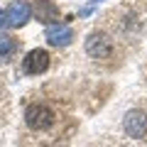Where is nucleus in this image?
I'll use <instances>...</instances> for the list:
<instances>
[{"label": "nucleus", "instance_id": "nucleus-1", "mask_svg": "<svg viewBox=\"0 0 147 147\" xmlns=\"http://www.w3.org/2000/svg\"><path fill=\"white\" fill-rule=\"evenodd\" d=\"M54 110L44 103H30L25 110V123L32 130H49L54 125Z\"/></svg>", "mask_w": 147, "mask_h": 147}, {"label": "nucleus", "instance_id": "nucleus-5", "mask_svg": "<svg viewBox=\"0 0 147 147\" xmlns=\"http://www.w3.org/2000/svg\"><path fill=\"white\" fill-rule=\"evenodd\" d=\"M123 127L130 137H145L147 135V113L142 110H130L123 120Z\"/></svg>", "mask_w": 147, "mask_h": 147}, {"label": "nucleus", "instance_id": "nucleus-2", "mask_svg": "<svg viewBox=\"0 0 147 147\" xmlns=\"http://www.w3.org/2000/svg\"><path fill=\"white\" fill-rule=\"evenodd\" d=\"M47 69H49V52L47 49H32L22 59V71L30 74V76H39Z\"/></svg>", "mask_w": 147, "mask_h": 147}, {"label": "nucleus", "instance_id": "nucleus-6", "mask_svg": "<svg viewBox=\"0 0 147 147\" xmlns=\"http://www.w3.org/2000/svg\"><path fill=\"white\" fill-rule=\"evenodd\" d=\"M44 37H47V42L52 47H66L74 39V30L69 25H49L47 32H44Z\"/></svg>", "mask_w": 147, "mask_h": 147}, {"label": "nucleus", "instance_id": "nucleus-8", "mask_svg": "<svg viewBox=\"0 0 147 147\" xmlns=\"http://www.w3.org/2000/svg\"><path fill=\"white\" fill-rule=\"evenodd\" d=\"M15 47H17V44H15V39H12V37L0 34V59H3V61H5V59L15 52Z\"/></svg>", "mask_w": 147, "mask_h": 147}, {"label": "nucleus", "instance_id": "nucleus-9", "mask_svg": "<svg viewBox=\"0 0 147 147\" xmlns=\"http://www.w3.org/2000/svg\"><path fill=\"white\" fill-rule=\"evenodd\" d=\"M0 27H5V10H0Z\"/></svg>", "mask_w": 147, "mask_h": 147}, {"label": "nucleus", "instance_id": "nucleus-3", "mask_svg": "<svg viewBox=\"0 0 147 147\" xmlns=\"http://www.w3.org/2000/svg\"><path fill=\"white\" fill-rule=\"evenodd\" d=\"M86 54L93 59H108L113 54V42L103 32H91L88 39H86Z\"/></svg>", "mask_w": 147, "mask_h": 147}, {"label": "nucleus", "instance_id": "nucleus-7", "mask_svg": "<svg viewBox=\"0 0 147 147\" xmlns=\"http://www.w3.org/2000/svg\"><path fill=\"white\" fill-rule=\"evenodd\" d=\"M34 17L44 25H52L59 20V5L54 0H34Z\"/></svg>", "mask_w": 147, "mask_h": 147}, {"label": "nucleus", "instance_id": "nucleus-4", "mask_svg": "<svg viewBox=\"0 0 147 147\" xmlns=\"http://www.w3.org/2000/svg\"><path fill=\"white\" fill-rule=\"evenodd\" d=\"M32 17V7L25 0H15L5 7V27H22Z\"/></svg>", "mask_w": 147, "mask_h": 147}]
</instances>
